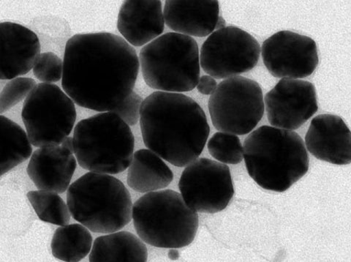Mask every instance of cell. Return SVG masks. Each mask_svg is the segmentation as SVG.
I'll return each mask as SVG.
<instances>
[{
    "mask_svg": "<svg viewBox=\"0 0 351 262\" xmlns=\"http://www.w3.org/2000/svg\"><path fill=\"white\" fill-rule=\"evenodd\" d=\"M140 69L134 48L110 32L76 34L66 43L62 86L77 105L112 112L134 91Z\"/></svg>",
    "mask_w": 351,
    "mask_h": 262,
    "instance_id": "6da1fadb",
    "label": "cell"
},
{
    "mask_svg": "<svg viewBox=\"0 0 351 262\" xmlns=\"http://www.w3.org/2000/svg\"><path fill=\"white\" fill-rule=\"evenodd\" d=\"M140 126L146 147L178 167L199 158L210 133L199 104L177 93L149 95L141 104Z\"/></svg>",
    "mask_w": 351,
    "mask_h": 262,
    "instance_id": "7a4b0ae2",
    "label": "cell"
},
{
    "mask_svg": "<svg viewBox=\"0 0 351 262\" xmlns=\"http://www.w3.org/2000/svg\"><path fill=\"white\" fill-rule=\"evenodd\" d=\"M243 152L249 176L265 190L287 191L309 170L304 141L292 130L261 126L247 137Z\"/></svg>",
    "mask_w": 351,
    "mask_h": 262,
    "instance_id": "3957f363",
    "label": "cell"
},
{
    "mask_svg": "<svg viewBox=\"0 0 351 262\" xmlns=\"http://www.w3.org/2000/svg\"><path fill=\"white\" fill-rule=\"evenodd\" d=\"M67 204L76 222L95 233L110 234L133 218V202L125 184L109 174L88 172L71 184Z\"/></svg>",
    "mask_w": 351,
    "mask_h": 262,
    "instance_id": "277c9868",
    "label": "cell"
},
{
    "mask_svg": "<svg viewBox=\"0 0 351 262\" xmlns=\"http://www.w3.org/2000/svg\"><path fill=\"white\" fill-rule=\"evenodd\" d=\"M73 139L77 162L85 170L117 174L129 168L133 160L134 134L113 112L81 120L74 128Z\"/></svg>",
    "mask_w": 351,
    "mask_h": 262,
    "instance_id": "5b68a950",
    "label": "cell"
},
{
    "mask_svg": "<svg viewBox=\"0 0 351 262\" xmlns=\"http://www.w3.org/2000/svg\"><path fill=\"white\" fill-rule=\"evenodd\" d=\"M136 231L147 244L160 248H182L193 242L199 215L171 190L149 192L133 206Z\"/></svg>",
    "mask_w": 351,
    "mask_h": 262,
    "instance_id": "8992f818",
    "label": "cell"
},
{
    "mask_svg": "<svg viewBox=\"0 0 351 262\" xmlns=\"http://www.w3.org/2000/svg\"><path fill=\"white\" fill-rule=\"evenodd\" d=\"M138 58L143 78L154 90L190 92L199 83V49L191 36L168 32L143 47Z\"/></svg>",
    "mask_w": 351,
    "mask_h": 262,
    "instance_id": "52a82bcc",
    "label": "cell"
},
{
    "mask_svg": "<svg viewBox=\"0 0 351 262\" xmlns=\"http://www.w3.org/2000/svg\"><path fill=\"white\" fill-rule=\"evenodd\" d=\"M75 103L53 84L40 83L27 97L21 118L33 146L60 145L76 120Z\"/></svg>",
    "mask_w": 351,
    "mask_h": 262,
    "instance_id": "ba28073f",
    "label": "cell"
},
{
    "mask_svg": "<svg viewBox=\"0 0 351 262\" xmlns=\"http://www.w3.org/2000/svg\"><path fill=\"white\" fill-rule=\"evenodd\" d=\"M208 107L214 127L237 136L254 130L265 108L259 84L241 75L219 83L208 99Z\"/></svg>",
    "mask_w": 351,
    "mask_h": 262,
    "instance_id": "9c48e42d",
    "label": "cell"
},
{
    "mask_svg": "<svg viewBox=\"0 0 351 262\" xmlns=\"http://www.w3.org/2000/svg\"><path fill=\"white\" fill-rule=\"evenodd\" d=\"M258 41L234 26L216 30L203 43L201 67L217 80L228 79L254 69L261 54Z\"/></svg>",
    "mask_w": 351,
    "mask_h": 262,
    "instance_id": "30bf717a",
    "label": "cell"
},
{
    "mask_svg": "<svg viewBox=\"0 0 351 262\" xmlns=\"http://www.w3.org/2000/svg\"><path fill=\"white\" fill-rule=\"evenodd\" d=\"M179 188L185 203L197 213H217L234 198L229 167L208 158L196 159L182 174Z\"/></svg>",
    "mask_w": 351,
    "mask_h": 262,
    "instance_id": "8fae6325",
    "label": "cell"
},
{
    "mask_svg": "<svg viewBox=\"0 0 351 262\" xmlns=\"http://www.w3.org/2000/svg\"><path fill=\"white\" fill-rule=\"evenodd\" d=\"M261 54L269 72L279 79H303L317 67L315 41L296 32H278L263 42Z\"/></svg>",
    "mask_w": 351,
    "mask_h": 262,
    "instance_id": "7c38bea8",
    "label": "cell"
},
{
    "mask_svg": "<svg viewBox=\"0 0 351 262\" xmlns=\"http://www.w3.org/2000/svg\"><path fill=\"white\" fill-rule=\"evenodd\" d=\"M265 106L273 127L298 129L317 112L315 87L307 81L282 79L266 94Z\"/></svg>",
    "mask_w": 351,
    "mask_h": 262,
    "instance_id": "4fadbf2b",
    "label": "cell"
},
{
    "mask_svg": "<svg viewBox=\"0 0 351 262\" xmlns=\"http://www.w3.org/2000/svg\"><path fill=\"white\" fill-rule=\"evenodd\" d=\"M305 147L317 159L338 166L351 163V134L344 120L324 114L312 120L305 136Z\"/></svg>",
    "mask_w": 351,
    "mask_h": 262,
    "instance_id": "5bb4252c",
    "label": "cell"
},
{
    "mask_svg": "<svg viewBox=\"0 0 351 262\" xmlns=\"http://www.w3.org/2000/svg\"><path fill=\"white\" fill-rule=\"evenodd\" d=\"M0 79L12 80L28 73L40 56L38 36L29 28L10 21L0 24Z\"/></svg>",
    "mask_w": 351,
    "mask_h": 262,
    "instance_id": "9a60e30c",
    "label": "cell"
},
{
    "mask_svg": "<svg viewBox=\"0 0 351 262\" xmlns=\"http://www.w3.org/2000/svg\"><path fill=\"white\" fill-rule=\"evenodd\" d=\"M77 167L73 152L62 145H50L33 152L27 174L38 190L63 193L70 187Z\"/></svg>",
    "mask_w": 351,
    "mask_h": 262,
    "instance_id": "2e32d148",
    "label": "cell"
},
{
    "mask_svg": "<svg viewBox=\"0 0 351 262\" xmlns=\"http://www.w3.org/2000/svg\"><path fill=\"white\" fill-rule=\"evenodd\" d=\"M117 29L132 46H146L160 37L165 29L160 0H128L121 6Z\"/></svg>",
    "mask_w": 351,
    "mask_h": 262,
    "instance_id": "e0dca14e",
    "label": "cell"
},
{
    "mask_svg": "<svg viewBox=\"0 0 351 262\" xmlns=\"http://www.w3.org/2000/svg\"><path fill=\"white\" fill-rule=\"evenodd\" d=\"M219 12L216 0H167L163 16L165 23L178 34L204 38L210 36L215 29Z\"/></svg>",
    "mask_w": 351,
    "mask_h": 262,
    "instance_id": "ac0fdd59",
    "label": "cell"
},
{
    "mask_svg": "<svg viewBox=\"0 0 351 262\" xmlns=\"http://www.w3.org/2000/svg\"><path fill=\"white\" fill-rule=\"evenodd\" d=\"M173 180L172 171L155 152L146 149L135 152L127 178L131 189L147 193L167 188Z\"/></svg>",
    "mask_w": 351,
    "mask_h": 262,
    "instance_id": "d6986e66",
    "label": "cell"
},
{
    "mask_svg": "<svg viewBox=\"0 0 351 262\" xmlns=\"http://www.w3.org/2000/svg\"><path fill=\"white\" fill-rule=\"evenodd\" d=\"M147 248L142 239L128 232L97 237L89 257L90 262H146Z\"/></svg>",
    "mask_w": 351,
    "mask_h": 262,
    "instance_id": "ffe728a7",
    "label": "cell"
},
{
    "mask_svg": "<svg viewBox=\"0 0 351 262\" xmlns=\"http://www.w3.org/2000/svg\"><path fill=\"white\" fill-rule=\"evenodd\" d=\"M53 256L62 261H80L90 254L93 237L86 226L80 224L62 226L54 233L51 244Z\"/></svg>",
    "mask_w": 351,
    "mask_h": 262,
    "instance_id": "44dd1931",
    "label": "cell"
},
{
    "mask_svg": "<svg viewBox=\"0 0 351 262\" xmlns=\"http://www.w3.org/2000/svg\"><path fill=\"white\" fill-rule=\"evenodd\" d=\"M1 176L31 158L32 147L26 131L6 117L0 116Z\"/></svg>",
    "mask_w": 351,
    "mask_h": 262,
    "instance_id": "7402d4cb",
    "label": "cell"
},
{
    "mask_svg": "<svg viewBox=\"0 0 351 262\" xmlns=\"http://www.w3.org/2000/svg\"><path fill=\"white\" fill-rule=\"evenodd\" d=\"M27 198L40 219L57 226L69 224L71 214L68 204L58 193L49 191H32Z\"/></svg>",
    "mask_w": 351,
    "mask_h": 262,
    "instance_id": "603a6c76",
    "label": "cell"
},
{
    "mask_svg": "<svg viewBox=\"0 0 351 262\" xmlns=\"http://www.w3.org/2000/svg\"><path fill=\"white\" fill-rule=\"evenodd\" d=\"M207 147L210 155L224 165H239L244 159L243 146L235 134L217 132L208 140Z\"/></svg>",
    "mask_w": 351,
    "mask_h": 262,
    "instance_id": "cb8c5ba5",
    "label": "cell"
},
{
    "mask_svg": "<svg viewBox=\"0 0 351 262\" xmlns=\"http://www.w3.org/2000/svg\"><path fill=\"white\" fill-rule=\"evenodd\" d=\"M36 86V82L31 78H17L10 80L0 93V113L3 114L26 99Z\"/></svg>",
    "mask_w": 351,
    "mask_h": 262,
    "instance_id": "d4e9b609",
    "label": "cell"
},
{
    "mask_svg": "<svg viewBox=\"0 0 351 262\" xmlns=\"http://www.w3.org/2000/svg\"><path fill=\"white\" fill-rule=\"evenodd\" d=\"M33 73L43 83L58 82L62 79L63 61L53 52L42 53L33 67Z\"/></svg>",
    "mask_w": 351,
    "mask_h": 262,
    "instance_id": "484cf974",
    "label": "cell"
},
{
    "mask_svg": "<svg viewBox=\"0 0 351 262\" xmlns=\"http://www.w3.org/2000/svg\"><path fill=\"white\" fill-rule=\"evenodd\" d=\"M143 102L144 101L142 97L133 92L112 112L122 118L129 126H136L140 120L141 107Z\"/></svg>",
    "mask_w": 351,
    "mask_h": 262,
    "instance_id": "4316f807",
    "label": "cell"
},
{
    "mask_svg": "<svg viewBox=\"0 0 351 262\" xmlns=\"http://www.w3.org/2000/svg\"><path fill=\"white\" fill-rule=\"evenodd\" d=\"M217 86V83L211 75H206L202 76L196 87L197 91L204 95H211Z\"/></svg>",
    "mask_w": 351,
    "mask_h": 262,
    "instance_id": "83f0119b",
    "label": "cell"
},
{
    "mask_svg": "<svg viewBox=\"0 0 351 262\" xmlns=\"http://www.w3.org/2000/svg\"><path fill=\"white\" fill-rule=\"evenodd\" d=\"M61 145L64 148L69 150L73 152V154H74L73 139L72 137L68 136L67 138H65L63 140Z\"/></svg>",
    "mask_w": 351,
    "mask_h": 262,
    "instance_id": "f1b7e54d",
    "label": "cell"
},
{
    "mask_svg": "<svg viewBox=\"0 0 351 262\" xmlns=\"http://www.w3.org/2000/svg\"><path fill=\"white\" fill-rule=\"evenodd\" d=\"M169 258L175 261L180 258V252L178 248H171L169 252Z\"/></svg>",
    "mask_w": 351,
    "mask_h": 262,
    "instance_id": "f546056e",
    "label": "cell"
},
{
    "mask_svg": "<svg viewBox=\"0 0 351 262\" xmlns=\"http://www.w3.org/2000/svg\"><path fill=\"white\" fill-rule=\"evenodd\" d=\"M226 26V21L222 16H219L215 29L219 30L225 28Z\"/></svg>",
    "mask_w": 351,
    "mask_h": 262,
    "instance_id": "4dcf8cb0",
    "label": "cell"
}]
</instances>
